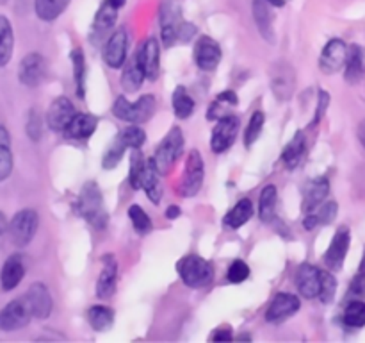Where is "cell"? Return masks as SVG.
<instances>
[{"label":"cell","mask_w":365,"mask_h":343,"mask_svg":"<svg viewBox=\"0 0 365 343\" xmlns=\"http://www.w3.org/2000/svg\"><path fill=\"white\" fill-rule=\"evenodd\" d=\"M78 214L93 227L103 231L107 227V211L103 206V197L96 182L89 181L82 186L78 195Z\"/></svg>","instance_id":"obj_1"},{"label":"cell","mask_w":365,"mask_h":343,"mask_svg":"<svg viewBox=\"0 0 365 343\" xmlns=\"http://www.w3.org/2000/svg\"><path fill=\"white\" fill-rule=\"evenodd\" d=\"M114 116L130 124H145L155 113V96L143 95L135 102H128L125 96H118L113 106Z\"/></svg>","instance_id":"obj_2"},{"label":"cell","mask_w":365,"mask_h":343,"mask_svg":"<svg viewBox=\"0 0 365 343\" xmlns=\"http://www.w3.org/2000/svg\"><path fill=\"white\" fill-rule=\"evenodd\" d=\"M182 152H184V134H182L180 129L173 127L168 132L166 138L160 141V145L155 150V156L152 157L159 174H168L175 161L182 156Z\"/></svg>","instance_id":"obj_3"},{"label":"cell","mask_w":365,"mask_h":343,"mask_svg":"<svg viewBox=\"0 0 365 343\" xmlns=\"http://www.w3.org/2000/svg\"><path fill=\"white\" fill-rule=\"evenodd\" d=\"M178 275L189 288H202L212 279V267L200 256H185L177 264Z\"/></svg>","instance_id":"obj_4"},{"label":"cell","mask_w":365,"mask_h":343,"mask_svg":"<svg viewBox=\"0 0 365 343\" xmlns=\"http://www.w3.org/2000/svg\"><path fill=\"white\" fill-rule=\"evenodd\" d=\"M39 217L34 209H21L9 224V238L14 247H27L36 236Z\"/></svg>","instance_id":"obj_5"},{"label":"cell","mask_w":365,"mask_h":343,"mask_svg":"<svg viewBox=\"0 0 365 343\" xmlns=\"http://www.w3.org/2000/svg\"><path fill=\"white\" fill-rule=\"evenodd\" d=\"M32 318L34 314H32L27 299L25 297L14 299L0 309V331H18L31 324Z\"/></svg>","instance_id":"obj_6"},{"label":"cell","mask_w":365,"mask_h":343,"mask_svg":"<svg viewBox=\"0 0 365 343\" xmlns=\"http://www.w3.org/2000/svg\"><path fill=\"white\" fill-rule=\"evenodd\" d=\"M160 36L166 46H173L178 41V27L182 20V7L177 0H164L160 4Z\"/></svg>","instance_id":"obj_7"},{"label":"cell","mask_w":365,"mask_h":343,"mask_svg":"<svg viewBox=\"0 0 365 343\" xmlns=\"http://www.w3.org/2000/svg\"><path fill=\"white\" fill-rule=\"evenodd\" d=\"M203 175H205V166H203L202 154L198 150H191L185 163V174L178 184V193L184 197L196 195L203 184Z\"/></svg>","instance_id":"obj_8"},{"label":"cell","mask_w":365,"mask_h":343,"mask_svg":"<svg viewBox=\"0 0 365 343\" xmlns=\"http://www.w3.org/2000/svg\"><path fill=\"white\" fill-rule=\"evenodd\" d=\"M269 77H271V89H273L274 96H277L280 102H287V100L292 96V93H294V86H296L294 68H292L289 63H285V61H280V63L271 66Z\"/></svg>","instance_id":"obj_9"},{"label":"cell","mask_w":365,"mask_h":343,"mask_svg":"<svg viewBox=\"0 0 365 343\" xmlns=\"http://www.w3.org/2000/svg\"><path fill=\"white\" fill-rule=\"evenodd\" d=\"M239 132V118L234 114H223L220 121L214 127L212 136H210V149L216 154L225 152L235 141Z\"/></svg>","instance_id":"obj_10"},{"label":"cell","mask_w":365,"mask_h":343,"mask_svg":"<svg viewBox=\"0 0 365 343\" xmlns=\"http://www.w3.org/2000/svg\"><path fill=\"white\" fill-rule=\"evenodd\" d=\"M46 77V61L41 54L31 52L20 61L18 66V79L24 86L36 88L41 84Z\"/></svg>","instance_id":"obj_11"},{"label":"cell","mask_w":365,"mask_h":343,"mask_svg":"<svg viewBox=\"0 0 365 343\" xmlns=\"http://www.w3.org/2000/svg\"><path fill=\"white\" fill-rule=\"evenodd\" d=\"M348 52L349 49L346 46V43L342 39L335 38L330 39L327 43V46L323 49V54H321L319 66L324 74H337L342 66L348 61Z\"/></svg>","instance_id":"obj_12"},{"label":"cell","mask_w":365,"mask_h":343,"mask_svg":"<svg viewBox=\"0 0 365 343\" xmlns=\"http://www.w3.org/2000/svg\"><path fill=\"white\" fill-rule=\"evenodd\" d=\"M135 59H138L139 66L145 71L146 79L150 81H155L159 77L160 71V46L159 41L155 38H150L143 43L138 49V54H135Z\"/></svg>","instance_id":"obj_13"},{"label":"cell","mask_w":365,"mask_h":343,"mask_svg":"<svg viewBox=\"0 0 365 343\" xmlns=\"http://www.w3.org/2000/svg\"><path fill=\"white\" fill-rule=\"evenodd\" d=\"M75 107L66 96H57L52 104H50L48 111H46V124L53 132H64L71 120L75 116Z\"/></svg>","instance_id":"obj_14"},{"label":"cell","mask_w":365,"mask_h":343,"mask_svg":"<svg viewBox=\"0 0 365 343\" xmlns=\"http://www.w3.org/2000/svg\"><path fill=\"white\" fill-rule=\"evenodd\" d=\"M128 50V34L125 29H118L107 39L106 49H103V59L110 68H121L127 61Z\"/></svg>","instance_id":"obj_15"},{"label":"cell","mask_w":365,"mask_h":343,"mask_svg":"<svg viewBox=\"0 0 365 343\" xmlns=\"http://www.w3.org/2000/svg\"><path fill=\"white\" fill-rule=\"evenodd\" d=\"M299 307H302V302H299L298 297L291 295V293H278L267 307L266 320L271 324H280V322L292 317Z\"/></svg>","instance_id":"obj_16"},{"label":"cell","mask_w":365,"mask_h":343,"mask_svg":"<svg viewBox=\"0 0 365 343\" xmlns=\"http://www.w3.org/2000/svg\"><path fill=\"white\" fill-rule=\"evenodd\" d=\"M221 61V49L216 39L210 36H202L195 45V63L205 71H212Z\"/></svg>","instance_id":"obj_17"},{"label":"cell","mask_w":365,"mask_h":343,"mask_svg":"<svg viewBox=\"0 0 365 343\" xmlns=\"http://www.w3.org/2000/svg\"><path fill=\"white\" fill-rule=\"evenodd\" d=\"M25 299H27L29 306H31L32 314L34 318H39V320H45V318L50 317L52 313V297H50L48 288H46L43 282H34L31 288L25 292Z\"/></svg>","instance_id":"obj_18"},{"label":"cell","mask_w":365,"mask_h":343,"mask_svg":"<svg viewBox=\"0 0 365 343\" xmlns=\"http://www.w3.org/2000/svg\"><path fill=\"white\" fill-rule=\"evenodd\" d=\"M349 242H351V236H349L348 227H341L335 232L334 239H331L330 247L324 252V263L330 270H339L342 268L346 259V254L349 250Z\"/></svg>","instance_id":"obj_19"},{"label":"cell","mask_w":365,"mask_h":343,"mask_svg":"<svg viewBox=\"0 0 365 343\" xmlns=\"http://www.w3.org/2000/svg\"><path fill=\"white\" fill-rule=\"evenodd\" d=\"M116 281H118V263L114 256L106 254L102 257V272L96 281V297L98 299H109L116 292Z\"/></svg>","instance_id":"obj_20"},{"label":"cell","mask_w":365,"mask_h":343,"mask_svg":"<svg viewBox=\"0 0 365 343\" xmlns=\"http://www.w3.org/2000/svg\"><path fill=\"white\" fill-rule=\"evenodd\" d=\"M321 274L323 272L319 268L312 267V264H302L296 274V286L302 297L305 299H316L321 293Z\"/></svg>","instance_id":"obj_21"},{"label":"cell","mask_w":365,"mask_h":343,"mask_svg":"<svg viewBox=\"0 0 365 343\" xmlns=\"http://www.w3.org/2000/svg\"><path fill=\"white\" fill-rule=\"evenodd\" d=\"M271 4L266 0H253L252 11H253V20H255L257 29H259L260 36L266 39L267 43L274 45L277 36H274V25H273V13L269 9Z\"/></svg>","instance_id":"obj_22"},{"label":"cell","mask_w":365,"mask_h":343,"mask_svg":"<svg viewBox=\"0 0 365 343\" xmlns=\"http://www.w3.org/2000/svg\"><path fill=\"white\" fill-rule=\"evenodd\" d=\"M25 277V264L21 259L20 254H13L6 259V263L2 264V270H0V286H2L4 292H11V289L16 288L21 282V279Z\"/></svg>","instance_id":"obj_23"},{"label":"cell","mask_w":365,"mask_h":343,"mask_svg":"<svg viewBox=\"0 0 365 343\" xmlns=\"http://www.w3.org/2000/svg\"><path fill=\"white\" fill-rule=\"evenodd\" d=\"M96 125H98V118L95 114L77 113L73 116V120L68 124V127L64 129V136L68 139H77V141L88 139L95 132Z\"/></svg>","instance_id":"obj_24"},{"label":"cell","mask_w":365,"mask_h":343,"mask_svg":"<svg viewBox=\"0 0 365 343\" xmlns=\"http://www.w3.org/2000/svg\"><path fill=\"white\" fill-rule=\"evenodd\" d=\"M328 193H330V182H328V179L317 177L316 181H312V184L309 186V189H307L305 202H303V211H305L307 214L314 213V211L324 202Z\"/></svg>","instance_id":"obj_25"},{"label":"cell","mask_w":365,"mask_h":343,"mask_svg":"<svg viewBox=\"0 0 365 343\" xmlns=\"http://www.w3.org/2000/svg\"><path fill=\"white\" fill-rule=\"evenodd\" d=\"M118 11H120L118 7H114L113 4H109L107 0H103V4L100 6V9L96 11L95 20H93L91 34L98 36L100 38V36L106 34L107 31H110L118 20Z\"/></svg>","instance_id":"obj_26"},{"label":"cell","mask_w":365,"mask_h":343,"mask_svg":"<svg viewBox=\"0 0 365 343\" xmlns=\"http://www.w3.org/2000/svg\"><path fill=\"white\" fill-rule=\"evenodd\" d=\"M143 189L146 192L148 199L153 204L160 202V197H163V184H160V174L155 168L153 159H148L145 168V175H143Z\"/></svg>","instance_id":"obj_27"},{"label":"cell","mask_w":365,"mask_h":343,"mask_svg":"<svg viewBox=\"0 0 365 343\" xmlns=\"http://www.w3.org/2000/svg\"><path fill=\"white\" fill-rule=\"evenodd\" d=\"M253 214V204L250 199H242L232 207L227 213V217L223 218V225L227 229H239L241 225H245L246 222L252 218Z\"/></svg>","instance_id":"obj_28"},{"label":"cell","mask_w":365,"mask_h":343,"mask_svg":"<svg viewBox=\"0 0 365 343\" xmlns=\"http://www.w3.org/2000/svg\"><path fill=\"white\" fill-rule=\"evenodd\" d=\"M14 50L13 25L4 14H0V66L9 64Z\"/></svg>","instance_id":"obj_29"},{"label":"cell","mask_w":365,"mask_h":343,"mask_svg":"<svg viewBox=\"0 0 365 343\" xmlns=\"http://www.w3.org/2000/svg\"><path fill=\"white\" fill-rule=\"evenodd\" d=\"M71 0H34V11L39 20L53 21L66 11Z\"/></svg>","instance_id":"obj_30"},{"label":"cell","mask_w":365,"mask_h":343,"mask_svg":"<svg viewBox=\"0 0 365 343\" xmlns=\"http://www.w3.org/2000/svg\"><path fill=\"white\" fill-rule=\"evenodd\" d=\"M145 79H146L145 71H143V68L139 66L138 59L134 57V59L125 66L123 74H121V86H123V89L127 93H135L139 88H141Z\"/></svg>","instance_id":"obj_31"},{"label":"cell","mask_w":365,"mask_h":343,"mask_svg":"<svg viewBox=\"0 0 365 343\" xmlns=\"http://www.w3.org/2000/svg\"><path fill=\"white\" fill-rule=\"evenodd\" d=\"M364 74V52L360 46L353 45L348 52V61H346V81L355 84L360 81Z\"/></svg>","instance_id":"obj_32"},{"label":"cell","mask_w":365,"mask_h":343,"mask_svg":"<svg viewBox=\"0 0 365 343\" xmlns=\"http://www.w3.org/2000/svg\"><path fill=\"white\" fill-rule=\"evenodd\" d=\"M88 320L95 331H107L114 324V311L107 306H93L88 311Z\"/></svg>","instance_id":"obj_33"},{"label":"cell","mask_w":365,"mask_h":343,"mask_svg":"<svg viewBox=\"0 0 365 343\" xmlns=\"http://www.w3.org/2000/svg\"><path fill=\"white\" fill-rule=\"evenodd\" d=\"M303 152H305V136H303V132H296L294 138L287 143V146L282 152V159L289 168H294L302 159Z\"/></svg>","instance_id":"obj_34"},{"label":"cell","mask_w":365,"mask_h":343,"mask_svg":"<svg viewBox=\"0 0 365 343\" xmlns=\"http://www.w3.org/2000/svg\"><path fill=\"white\" fill-rule=\"evenodd\" d=\"M277 213V188L273 184L266 186L260 193L259 200V214L262 222H271Z\"/></svg>","instance_id":"obj_35"},{"label":"cell","mask_w":365,"mask_h":343,"mask_svg":"<svg viewBox=\"0 0 365 343\" xmlns=\"http://www.w3.org/2000/svg\"><path fill=\"white\" fill-rule=\"evenodd\" d=\"M71 63H73V75H75V86H77V96L84 99L86 95V61L84 54L81 49H75L70 54Z\"/></svg>","instance_id":"obj_36"},{"label":"cell","mask_w":365,"mask_h":343,"mask_svg":"<svg viewBox=\"0 0 365 343\" xmlns=\"http://www.w3.org/2000/svg\"><path fill=\"white\" fill-rule=\"evenodd\" d=\"M146 163L143 159L141 149H132L130 154V174H128V182L134 189L143 188V175H145Z\"/></svg>","instance_id":"obj_37"},{"label":"cell","mask_w":365,"mask_h":343,"mask_svg":"<svg viewBox=\"0 0 365 343\" xmlns=\"http://www.w3.org/2000/svg\"><path fill=\"white\" fill-rule=\"evenodd\" d=\"M173 109L178 118H189L195 111V100L189 96L184 86H178L173 93Z\"/></svg>","instance_id":"obj_38"},{"label":"cell","mask_w":365,"mask_h":343,"mask_svg":"<svg viewBox=\"0 0 365 343\" xmlns=\"http://www.w3.org/2000/svg\"><path fill=\"white\" fill-rule=\"evenodd\" d=\"M127 149L128 146L125 145L123 139H121L120 134H118L116 138H114V141L110 143V146H109V150L106 152V156H103L102 166L106 168V170H113L114 166H118V163L121 161V157H123L125 150Z\"/></svg>","instance_id":"obj_39"},{"label":"cell","mask_w":365,"mask_h":343,"mask_svg":"<svg viewBox=\"0 0 365 343\" xmlns=\"http://www.w3.org/2000/svg\"><path fill=\"white\" fill-rule=\"evenodd\" d=\"M344 324L348 327H364L365 325V302L353 300L344 311Z\"/></svg>","instance_id":"obj_40"},{"label":"cell","mask_w":365,"mask_h":343,"mask_svg":"<svg viewBox=\"0 0 365 343\" xmlns=\"http://www.w3.org/2000/svg\"><path fill=\"white\" fill-rule=\"evenodd\" d=\"M128 217H130L132 225H134V229L139 234H148L152 231V220H150V217L145 213L141 206L134 204V206L128 207Z\"/></svg>","instance_id":"obj_41"},{"label":"cell","mask_w":365,"mask_h":343,"mask_svg":"<svg viewBox=\"0 0 365 343\" xmlns=\"http://www.w3.org/2000/svg\"><path fill=\"white\" fill-rule=\"evenodd\" d=\"M120 138L123 139L128 149H141L146 141V132L138 125H130L120 132Z\"/></svg>","instance_id":"obj_42"},{"label":"cell","mask_w":365,"mask_h":343,"mask_svg":"<svg viewBox=\"0 0 365 343\" xmlns=\"http://www.w3.org/2000/svg\"><path fill=\"white\" fill-rule=\"evenodd\" d=\"M264 113L262 111H255L252 116V120H250L248 124V129H246V134H245V143L246 146H252L253 143L259 139L260 132H262V127H264Z\"/></svg>","instance_id":"obj_43"},{"label":"cell","mask_w":365,"mask_h":343,"mask_svg":"<svg viewBox=\"0 0 365 343\" xmlns=\"http://www.w3.org/2000/svg\"><path fill=\"white\" fill-rule=\"evenodd\" d=\"M25 132L31 138V141L38 143L43 136V121L41 116H39L38 109H31L29 111L27 116V124H25Z\"/></svg>","instance_id":"obj_44"},{"label":"cell","mask_w":365,"mask_h":343,"mask_svg":"<svg viewBox=\"0 0 365 343\" xmlns=\"http://www.w3.org/2000/svg\"><path fill=\"white\" fill-rule=\"evenodd\" d=\"M335 292H337V281H335L334 275L330 272H323L321 274V302L330 304L334 300Z\"/></svg>","instance_id":"obj_45"},{"label":"cell","mask_w":365,"mask_h":343,"mask_svg":"<svg viewBox=\"0 0 365 343\" xmlns=\"http://www.w3.org/2000/svg\"><path fill=\"white\" fill-rule=\"evenodd\" d=\"M13 152H11V145H0V182L9 179L11 172H13Z\"/></svg>","instance_id":"obj_46"},{"label":"cell","mask_w":365,"mask_h":343,"mask_svg":"<svg viewBox=\"0 0 365 343\" xmlns=\"http://www.w3.org/2000/svg\"><path fill=\"white\" fill-rule=\"evenodd\" d=\"M248 275H250V267L241 259L234 261L227 272V279L230 282H234V284L246 281V279H248Z\"/></svg>","instance_id":"obj_47"},{"label":"cell","mask_w":365,"mask_h":343,"mask_svg":"<svg viewBox=\"0 0 365 343\" xmlns=\"http://www.w3.org/2000/svg\"><path fill=\"white\" fill-rule=\"evenodd\" d=\"M316 213V211H314ZM317 220H319V225H324V224H331V222L335 220V217H337V202H327L323 207H321L319 211L316 213Z\"/></svg>","instance_id":"obj_48"},{"label":"cell","mask_w":365,"mask_h":343,"mask_svg":"<svg viewBox=\"0 0 365 343\" xmlns=\"http://www.w3.org/2000/svg\"><path fill=\"white\" fill-rule=\"evenodd\" d=\"M196 36V25H192L191 21H182L180 27H178V41H191Z\"/></svg>","instance_id":"obj_49"},{"label":"cell","mask_w":365,"mask_h":343,"mask_svg":"<svg viewBox=\"0 0 365 343\" xmlns=\"http://www.w3.org/2000/svg\"><path fill=\"white\" fill-rule=\"evenodd\" d=\"M328 104H330V95H328L324 89H321L319 91V107H317V113H316V124L321 120V118H323L324 111L328 109Z\"/></svg>","instance_id":"obj_50"},{"label":"cell","mask_w":365,"mask_h":343,"mask_svg":"<svg viewBox=\"0 0 365 343\" xmlns=\"http://www.w3.org/2000/svg\"><path fill=\"white\" fill-rule=\"evenodd\" d=\"M232 338H234V336H232L230 327L220 329V331L214 332V334L210 336V339H212V342H228V339H232Z\"/></svg>","instance_id":"obj_51"},{"label":"cell","mask_w":365,"mask_h":343,"mask_svg":"<svg viewBox=\"0 0 365 343\" xmlns=\"http://www.w3.org/2000/svg\"><path fill=\"white\" fill-rule=\"evenodd\" d=\"M217 102H228L232 104V106H235V104H237V95H235V91L228 89V91H223L217 95Z\"/></svg>","instance_id":"obj_52"},{"label":"cell","mask_w":365,"mask_h":343,"mask_svg":"<svg viewBox=\"0 0 365 343\" xmlns=\"http://www.w3.org/2000/svg\"><path fill=\"white\" fill-rule=\"evenodd\" d=\"M0 145H11V134L6 125L0 124Z\"/></svg>","instance_id":"obj_53"},{"label":"cell","mask_w":365,"mask_h":343,"mask_svg":"<svg viewBox=\"0 0 365 343\" xmlns=\"http://www.w3.org/2000/svg\"><path fill=\"white\" fill-rule=\"evenodd\" d=\"M6 231H9V225H7V218L6 214L0 211V242H2L4 234H6Z\"/></svg>","instance_id":"obj_54"},{"label":"cell","mask_w":365,"mask_h":343,"mask_svg":"<svg viewBox=\"0 0 365 343\" xmlns=\"http://www.w3.org/2000/svg\"><path fill=\"white\" fill-rule=\"evenodd\" d=\"M178 214H180V207H178V206H170L166 209V218H170V220H175V218H178Z\"/></svg>","instance_id":"obj_55"},{"label":"cell","mask_w":365,"mask_h":343,"mask_svg":"<svg viewBox=\"0 0 365 343\" xmlns=\"http://www.w3.org/2000/svg\"><path fill=\"white\" fill-rule=\"evenodd\" d=\"M359 139H360V143L365 146V118L362 120V124L359 125Z\"/></svg>","instance_id":"obj_56"},{"label":"cell","mask_w":365,"mask_h":343,"mask_svg":"<svg viewBox=\"0 0 365 343\" xmlns=\"http://www.w3.org/2000/svg\"><path fill=\"white\" fill-rule=\"evenodd\" d=\"M107 2L113 4L114 7H118V9H121V7H123L125 4H127V0H107Z\"/></svg>","instance_id":"obj_57"},{"label":"cell","mask_w":365,"mask_h":343,"mask_svg":"<svg viewBox=\"0 0 365 343\" xmlns=\"http://www.w3.org/2000/svg\"><path fill=\"white\" fill-rule=\"evenodd\" d=\"M266 2H269L271 6H274V7H284L285 6V0H266Z\"/></svg>","instance_id":"obj_58"},{"label":"cell","mask_w":365,"mask_h":343,"mask_svg":"<svg viewBox=\"0 0 365 343\" xmlns=\"http://www.w3.org/2000/svg\"><path fill=\"white\" fill-rule=\"evenodd\" d=\"M359 275H362V277H365V256H364L362 263H360V270H359Z\"/></svg>","instance_id":"obj_59"},{"label":"cell","mask_w":365,"mask_h":343,"mask_svg":"<svg viewBox=\"0 0 365 343\" xmlns=\"http://www.w3.org/2000/svg\"><path fill=\"white\" fill-rule=\"evenodd\" d=\"M7 2V0H0V4H6Z\"/></svg>","instance_id":"obj_60"}]
</instances>
